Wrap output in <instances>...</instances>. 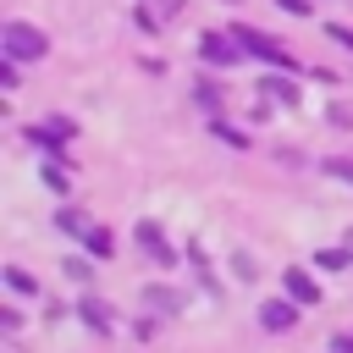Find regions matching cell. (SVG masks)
<instances>
[{
  "mask_svg": "<svg viewBox=\"0 0 353 353\" xmlns=\"http://www.w3.org/2000/svg\"><path fill=\"white\" fill-rule=\"evenodd\" d=\"M0 50H6L11 61H44L50 39H44L39 28H28V22H6V28H0Z\"/></svg>",
  "mask_w": 353,
  "mask_h": 353,
  "instance_id": "6da1fadb",
  "label": "cell"
},
{
  "mask_svg": "<svg viewBox=\"0 0 353 353\" xmlns=\"http://www.w3.org/2000/svg\"><path fill=\"white\" fill-rule=\"evenodd\" d=\"M237 33V44L248 50V55H259V61H270V66H298L287 50H281V39H270V33H259V28H232Z\"/></svg>",
  "mask_w": 353,
  "mask_h": 353,
  "instance_id": "7a4b0ae2",
  "label": "cell"
},
{
  "mask_svg": "<svg viewBox=\"0 0 353 353\" xmlns=\"http://www.w3.org/2000/svg\"><path fill=\"white\" fill-rule=\"evenodd\" d=\"M199 55H204L210 66H237V55H248V50L237 44V33H204V39H199Z\"/></svg>",
  "mask_w": 353,
  "mask_h": 353,
  "instance_id": "3957f363",
  "label": "cell"
},
{
  "mask_svg": "<svg viewBox=\"0 0 353 353\" xmlns=\"http://www.w3.org/2000/svg\"><path fill=\"white\" fill-rule=\"evenodd\" d=\"M259 320H265V331H292V320H298V298L287 292V298H270L265 309H259Z\"/></svg>",
  "mask_w": 353,
  "mask_h": 353,
  "instance_id": "277c9868",
  "label": "cell"
},
{
  "mask_svg": "<svg viewBox=\"0 0 353 353\" xmlns=\"http://www.w3.org/2000/svg\"><path fill=\"white\" fill-rule=\"evenodd\" d=\"M66 138H72V121H66V116H50V121L33 127V143H39V149H61Z\"/></svg>",
  "mask_w": 353,
  "mask_h": 353,
  "instance_id": "5b68a950",
  "label": "cell"
},
{
  "mask_svg": "<svg viewBox=\"0 0 353 353\" xmlns=\"http://www.w3.org/2000/svg\"><path fill=\"white\" fill-rule=\"evenodd\" d=\"M138 243H143V248H149L160 265H176V254L165 248V237H160V226H154V221H138Z\"/></svg>",
  "mask_w": 353,
  "mask_h": 353,
  "instance_id": "8992f818",
  "label": "cell"
},
{
  "mask_svg": "<svg viewBox=\"0 0 353 353\" xmlns=\"http://www.w3.org/2000/svg\"><path fill=\"white\" fill-rule=\"evenodd\" d=\"M281 281H287V292H292L298 303H320V287H314V276H309V270H298V265H292Z\"/></svg>",
  "mask_w": 353,
  "mask_h": 353,
  "instance_id": "52a82bcc",
  "label": "cell"
},
{
  "mask_svg": "<svg viewBox=\"0 0 353 353\" xmlns=\"http://www.w3.org/2000/svg\"><path fill=\"white\" fill-rule=\"evenodd\" d=\"M77 309H83V320H88L94 331H110V314H105V303H99V298H83Z\"/></svg>",
  "mask_w": 353,
  "mask_h": 353,
  "instance_id": "ba28073f",
  "label": "cell"
},
{
  "mask_svg": "<svg viewBox=\"0 0 353 353\" xmlns=\"http://www.w3.org/2000/svg\"><path fill=\"white\" fill-rule=\"evenodd\" d=\"M259 88H270V99H276V105H298V88H292L287 77H270V83H259Z\"/></svg>",
  "mask_w": 353,
  "mask_h": 353,
  "instance_id": "9c48e42d",
  "label": "cell"
},
{
  "mask_svg": "<svg viewBox=\"0 0 353 353\" xmlns=\"http://www.w3.org/2000/svg\"><path fill=\"white\" fill-rule=\"evenodd\" d=\"M55 221H61V232H72V237H88V215H83V210H61Z\"/></svg>",
  "mask_w": 353,
  "mask_h": 353,
  "instance_id": "30bf717a",
  "label": "cell"
},
{
  "mask_svg": "<svg viewBox=\"0 0 353 353\" xmlns=\"http://www.w3.org/2000/svg\"><path fill=\"white\" fill-rule=\"evenodd\" d=\"M44 188H50V193H66V188H72L66 165H55V160H50V165H44Z\"/></svg>",
  "mask_w": 353,
  "mask_h": 353,
  "instance_id": "8fae6325",
  "label": "cell"
},
{
  "mask_svg": "<svg viewBox=\"0 0 353 353\" xmlns=\"http://www.w3.org/2000/svg\"><path fill=\"white\" fill-rule=\"evenodd\" d=\"M314 265H325V270H347L353 254H347V248H325V254H314Z\"/></svg>",
  "mask_w": 353,
  "mask_h": 353,
  "instance_id": "7c38bea8",
  "label": "cell"
},
{
  "mask_svg": "<svg viewBox=\"0 0 353 353\" xmlns=\"http://www.w3.org/2000/svg\"><path fill=\"white\" fill-rule=\"evenodd\" d=\"M143 298H149L154 309H165V314H171V309H182V298H176V292H165V287H149Z\"/></svg>",
  "mask_w": 353,
  "mask_h": 353,
  "instance_id": "4fadbf2b",
  "label": "cell"
},
{
  "mask_svg": "<svg viewBox=\"0 0 353 353\" xmlns=\"http://www.w3.org/2000/svg\"><path fill=\"white\" fill-rule=\"evenodd\" d=\"M215 138H226L232 149H248V132H237V127H226V121H215Z\"/></svg>",
  "mask_w": 353,
  "mask_h": 353,
  "instance_id": "5bb4252c",
  "label": "cell"
},
{
  "mask_svg": "<svg viewBox=\"0 0 353 353\" xmlns=\"http://www.w3.org/2000/svg\"><path fill=\"white\" fill-rule=\"evenodd\" d=\"M88 248H94V254H110V232H105V226H88Z\"/></svg>",
  "mask_w": 353,
  "mask_h": 353,
  "instance_id": "9a60e30c",
  "label": "cell"
},
{
  "mask_svg": "<svg viewBox=\"0 0 353 353\" xmlns=\"http://www.w3.org/2000/svg\"><path fill=\"white\" fill-rule=\"evenodd\" d=\"M17 66H22V61L6 55V66H0V88H17Z\"/></svg>",
  "mask_w": 353,
  "mask_h": 353,
  "instance_id": "2e32d148",
  "label": "cell"
},
{
  "mask_svg": "<svg viewBox=\"0 0 353 353\" xmlns=\"http://www.w3.org/2000/svg\"><path fill=\"white\" fill-rule=\"evenodd\" d=\"M6 281H11L17 292H33V276H28V270H6Z\"/></svg>",
  "mask_w": 353,
  "mask_h": 353,
  "instance_id": "e0dca14e",
  "label": "cell"
},
{
  "mask_svg": "<svg viewBox=\"0 0 353 353\" xmlns=\"http://www.w3.org/2000/svg\"><path fill=\"white\" fill-rule=\"evenodd\" d=\"M276 6H281L287 17H309V6H314V0H276Z\"/></svg>",
  "mask_w": 353,
  "mask_h": 353,
  "instance_id": "ac0fdd59",
  "label": "cell"
},
{
  "mask_svg": "<svg viewBox=\"0 0 353 353\" xmlns=\"http://www.w3.org/2000/svg\"><path fill=\"white\" fill-rule=\"evenodd\" d=\"M325 171H331V176H342V182H353V160H325Z\"/></svg>",
  "mask_w": 353,
  "mask_h": 353,
  "instance_id": "d6986e66",
  "label": "cell"
},
{
  "mask_svg": "<svg viewBox=\"0 0 353 353\" xmlns=\"http://www.w3.org/2000/svg\"><path fill=\"white\" fill-rule=\"evenodd\" d=\"M331 39H336L342 50H353V28H342V22H331Z\"/></svg>",
  "mask_w": 353,
  "mask_h": 353,
  "instance_id": "ffe728a7",
  "label": "cell"
},
{
  "mask_svg": "<svg viewBox=\"0 0 353 353\" xmlns=\"http://www.w3.org/2000/svg\"><path fill=\"white\" fill-rule=\"evenodd\" d=\"M331 353H353V336H336V342H331Z\"/></svg>",
  "mask_w": 353,
  "mask_h": 353,
  "instance_id": "44dd1931",
  "label": "cell"
},
{
  "mask_svg": "<svg viewBox=\"0 0 353 353\" xmlns=\"http://www.w3.org/2000/svg\"><path fill=\"white\" fill-rule=\"evenodd\" d=\"M347 254H353V232H347Z\"/></svg>",
  "mask_w": 353,
  "mask_h": 353,
  "instance_id": "7402d4cb",
  "label": "cell"
}]
</instances>
